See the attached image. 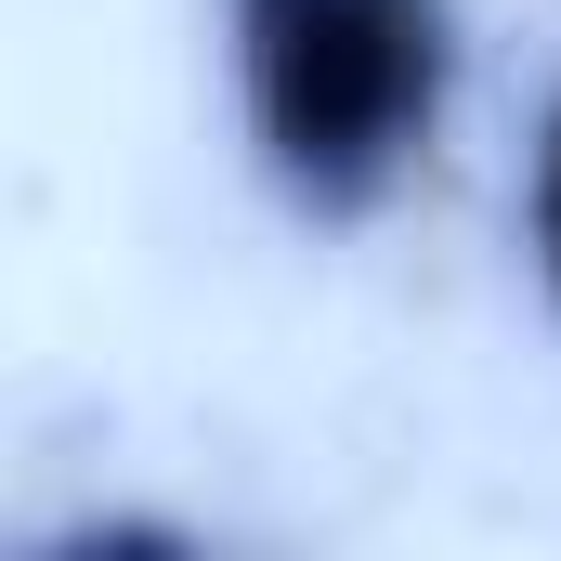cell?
<instances>
[{
    "label": "cell",
    "mask_w": 561,
    "mask_h": 561,
    "mask_svg": "<svg viewBox=\"0 0 561 561\" xmlns=\"http://www.w3.org/2000/svg\"><path fill=\"white\" fill-rule=\"evenodd\" d=\"M457 79H470L457 0H222L236 144L313 236L379 222L444 157Z\"/></svg>",
    "instance_id": "6da1fadb"
},
{
    "label": "cell",
    "mask_w": 561,
    "mask_h": 561,
    "mask_svg": "<svg viewBox=\"0 0 561 561\" xmlns=\"http://www.w3.org/2000/svg\"><path fill=\"white\" fill-rule=\"evenodd\" d=\"M523 249H536V287H549V313H561V105H549V131H536V170H523Z\"/></svg>",
    "instance_id": "7a4b0ae2"
}]
</instances>
